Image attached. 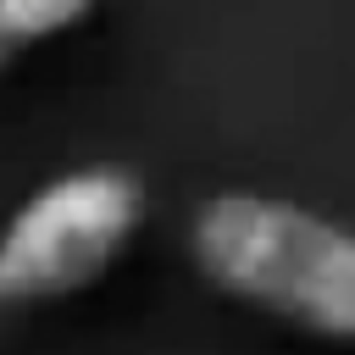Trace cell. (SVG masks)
Returning a JSON list of instances; mask_svg holds the SVG:
<instances>
[{"mask_svg": "<svg viewBox=\"0 0 355 355\" xmlns=\"http://www.w3.org/2000/svg\"><path fill=\"white\" fill-rule=\"evenodd\" d=\"M189 255L227 300L311 338L355 344V227L300 200L222 189L189 216Z\"/></svg>", "mask_w": 355, "mask_h": 355, "instance_id": "1", "label": "cell"}, {"mask_svg": "<svg viewBox=\"0 0 355 355\" xmlns=\"http://www.w3.org/2000/svg\"><path fill=\"white\" fill-rule=\"evenodd\" d=\"M94 6L100 0H0V72L11 61H22L28 50L78 28Z\"/></svg>", "mask_w": 355, "mask_h": 355, "instance_id": "3", "label": "cell"}, {"mask_svg": "<svg viewBox=\"0 0 355 355\" xmlns=\"http://www.w3.org/2000/svg\"><path fill=\"white\" fill-rule=\"evenodd\" d=\"M144 178L89 161L39 183L0 227V316L94 288L144 227Z\"/></svg>", "mask_w": 355, "mask_h": 355, "instance_id": "2", "label": "cell"}]
</instances>
